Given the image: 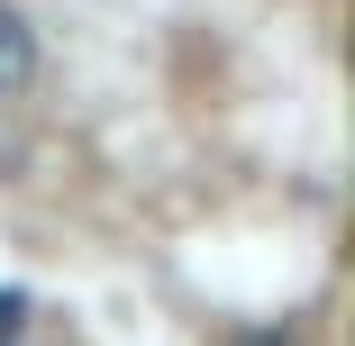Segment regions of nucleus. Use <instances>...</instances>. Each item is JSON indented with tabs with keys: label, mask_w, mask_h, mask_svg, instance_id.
<instances>
[{
	"label": "nucleus",
	"mask_w": 355,
	"mask_h": 346,
	"mask_svg": "<svg viewBox=\"0 0 355 346\" xmlns=\"http://www.w3.org/2000/svg\"><path fill=\"white\" fill-rule=\"evenodd\" d=\"M28 73H37V37H28V19L0 0V92H28Z\"/></svg>",
	"instance_id": "f257e3e1"
},
{
	"label": "nucleus",
	"mask_w": 355,
	"mask_h": 346,
	"mask_svg": "<svg viewBox=\"0 0 355 346\" xmlns=\"http://www.w3.org/2000/svg\"><path fill=\"white\" fill-rule=\"evenodd\" d=\"M19 328H28V301H19V292H0V346H10Z\"/></svg>",
	"instance_id": "f03ea898"
},
{
	"label": "nucleus",
	"mask_w": 355,
	"mask_h": 346,
	"mask_svg": "<svg viewBox=\"0 0 355 346\" xmlns=\"http://www.w3.org/2000/svg\"><path fill=\"white\" fill-rule=\"evenodd\" d=\"M237 346H292V337H237Z\"/></svg>",
	"instance_id": "7ed1b4c3"
}]
</instances>
